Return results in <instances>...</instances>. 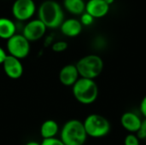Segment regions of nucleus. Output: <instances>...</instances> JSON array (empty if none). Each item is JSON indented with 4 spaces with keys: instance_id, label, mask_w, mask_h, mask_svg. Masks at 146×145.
<instances>
[{
    "instance_id": "nucleus-24",
    "label": "nucleus",
    "mask_w": 146,
    "mask_h": 145,
    "mask_svg": "<svg viewBox=\"0 0 146 145\" xmlns=\"http://www.w3.org/2000/svg\"><path fill=\"white\" fill-rule=\"evenodd\" d=\"M25 145H40V143H38L35 141H30V142L27 143Z\"/></svg>"
},
{
    "instance_id": "nucleus-11",
    "label": "nucleus",
    "mask_w": 146,
    "mask_h": 145,
    "mask_svg": "<svg viewBox=\"0 0 146 145\" xmlns=\"http://www.w3.org/2000/svg\"><path fill=\"white\" fill-rule=\"evenodd\" d=\"M58 78L62 85L65 86H73L80 77L75 64H68L62 68Z\"/></svg>"
},
{
    "instance_id": "nucleus-25",
    "label": "nucleus",
    "mask_w": 146,
    "mask_h": 145,
    "mask_svg": "<svg viewBox=\"0 0 146 145\" xmlns=\"http://www.w3.org/2000/svg\"><path fill=\"white\" fill-rule=\"evenodd\" d=\"M104 1H105L109 5H110L111 3H114V0H104Z\"/></svg>"
},
{
    "instance_id": "nucleus-10",
    "label": "nucleus",
    "mask_w": 146,
    "mask_h": 145,
    "mask_svg": "<svg viewBox=\"0 0 146 145\" xmlns=\"http://www.w3.org/2000/svg\"><path fill=\"white\" fill-rule=\"evenodd\" d=\"M142 119L136 113L132 111L125 112L121 117L122 127L129 133H137L142 125Z\"/></svg>"
},
{
    "instance_id": "nucleus-16",
    "label": "nucleus",
    "mask_w": 146,
    "mask_h": 145,
    "mask_svg": "<svg viewBox=\"0 0 146 145\" xmlns=\"http://www.w3.org/2000/svg\"><path fill=\"white\" fill-rule=\"evenodd\" d=\"M63 5L73 15H81L86 12V3L84 0H63Z\"/></svg>"
},
{
    "instance_id": "nucleus-9",
    "label": "nucleus",
    "mask_w": 146,
    "mask_h": 145,
    "mask_svg": "<svg viewBox=\"0 0 146 145\" xmlns=\"http://www.w3.org/2000/svg\"><path fill=\"white\" fill-rule=\"evenodd\" d=\"M2 66L6 76L11 79H18L23 74L24 68L21 60L12 56L8 55Z\"/></svg>"
},
{
    "instance_id": "nucleus-15",
    "label": "nucleus",
    "mask_w": 146,
    "mask_h": 145,
    "mask_svg": "<svg viewBox=\"0 0 146 145\" xmlns=\"http://www.w3.org/2000/svg\"><path fill=\"white\" fill-rule=\"evenodd\" d=\"M59 132V126L54 120H46L40 126V135L43 139L56 138Z\"/></svg>"
},
{
    "instance_id": "nucleus-21",
    "label": "nucleus",
    "mask_w": 146,
    "mask_h": 145,
    "mask_svg": "<svg viewBox=\"0 0 146 145\" xmlns=\"http://www.w3.org/2000/svg\"><path fill=\"white\" fill-rule=\"evenodd\" d=\"M139 140H146V119L143 120L139 131L136 133Z\"/></svg>"
},
{
    "instance_id": "nucleus-18",
    "label": "nucleus",
    "mask_w": 146,
    "mask_h": 145,
    "mask_svg": "<svg viewBox=\"0 0 146 145\" xmlns=\"http://www.w3.org/2000/svg\"><path fill=\"white\" fill-rule=\"evenodd\" d=\"M68 43L65 41H56L55 43L52 44L51 45V49L53 51L60 53V52H63L68 49Z\"/></svg>"
},
{
    "instance_id": "nucleus-19",
    "label": "nucleus",
    "mask_w": 146,
    "mask_h": 145,
    "mask_svg": "<svg viewBox=\"0 0 146 145\" xmlns=\"http://www.w3.org/2000/svg\"><path fill=\"white\" fill-rule=\"evenodd\" d=\"M94 19H95V18H93L91 15H89V14L86 13V12H84V13L81 15V16H80V23L82 24V26H91V25L94 22Z\"/></svg>"
},
{
    "instance_id": "nucleus-3",
    "label": "nucleus",
    "mask_w": 146,
    "mask_h": 145,
    "mask_svg": "<svg viewBox=\"0 0 146 145\" xmlns=\"http://www.w3.org/2000/svg\"><path fill=\"white\" fill-rule=\"evenodd\" d=\"M87 137L83 122L79 120H70L63 125L60 139L65 145H84Z\"/></svg>"
},
{
    "instance_id": "nucleus-23",
    "label": "nucleus",
    "mask_w": 146,
    "mask_h": 145,
    "mask_svg": "<svg viewBox=\"0 0 146 145\" xmlns=\"http://www.w3.org/2000/svg\"><path fill=\"white\" fill-rule=\"evenodd\" d=\"M7 56H8V54L6 53L5 50L3 49V48L0 46V65H3V63L4 60L6 59Z\"/></svg>"
},
{
    "instance_id": "nucleus-4",
    "label": "nucleus",
    "mask_w": 146,
    "mask_h": 145,
    "mask_svg": "<svg viewBox=\"0 0 146 145\" xmlns=\"http://www.w3.org/2000/svg\"><path fill=\"white\" fill-rule=\"evenodd\" d=\"M80 78L95 79L103 72L104 61L98 55H87L80 58L75 64Z\"/></svg>"
},
{
    "instance_id": "nucleus-7",
    "label": "nucleus",
    "mask_w": 146,
    "mask_h": 145,
    "mask_svg": "<svg viewBox=\"0 0 146 145\" xmlns=\"http://www.w3.org/2000/svg\"><path fill=\"white\" fill-rule=\"evenodd\" d=\"M35 11L36 5L33 0H15L12 5V14L20 21L30 20Z\"/></svg>"
},
{
    "instance_id": "nucleus-13",
    "label": "nucleus",
    "mask_w": 146,
    "mask_h": 145,
    "mask_svg": "<svg viewBox=\"0 0 146 145\" xmlns=\"http://www.w3.org/2000/svg\"><path fill=\"white\" fill-rule=\"evenodd\" d=\"M82 27L83 26L79 20L71 18L64 20L60 26V29L63 35L69 38H74L80 34L82 32Z\"/></svg>"
},
{
    "instance_id": "nucleus-17",
    "label": "nucleus",
    "mask_w": 146,
    "mask_h": 145,
    "mask_svg": "<svg viewBox=\"0 0 146 145\" xmlns=\"http://www.w3.org/2000/svg\"><path fill=\"white\" fill-rule=\"evenodd\" d=\"M124 145H140V140L135 133H129L125 137Z\"/></svg>"
},
{
    "instance_id": "nucleus-5",
    "label": "nucleus",
    "mask_w": 146,
    "mask_h": 145,
    "mask_svg": "<svg viewBox=\"0 0 146 145\" xmlns=\"http://www.w3.org/2000/svg\"><path fill=\"white\" fill-rule=\"evenodd\" d=\"M86 132L88 137L101 138L110 132V123L108 119L98 114H91L83 121Z\"/></svg>"
},
{
    "instance_id": "nucleus-14",
    "label": "nucleus",
    "mask_w": 146,
    "mask_h": 145,
    "mask_svg": "<svg viewBox=\"0 0 146 145\" xmlns=\"http://www.w3.org/2000/svg\"><path fill=\"white\" fill-rule=\"evenodd\" d=\"M16 33V25L6 17H0V38L8 40Z\"/></svg>"
},
{
    "instance_id": "nucleus-20",
    "label": "nucleus",
    "mask_w": 146,
    "mask_h": 145,
    "mask_svg": "<svg viewBox=\"0 0 146 145\" xmlns=\"http://www.w3.org/2000/svg\"><path fill=\"white\" fill-rule=\"evenodd\" d=\"M40 145H65L60 138H47L43 139L40 143Z\"/></svg>"
},
{
    "instance_id": "nucleus-8",
    "label": "nucleus",
    "mask_w": 146,
    "mask_h": 145,
    "mask_svg": "<svg viewBox=\"0 0 146 145\" xmlns=\"http://www.w3.org/2000/svg\"><path fill=\"white\" fill-rule=\"evenodd\" d=\"M47 30L45 25L39 20L35 19L28 21L23 27L22 35L29 41H38L44 37Z\"/></svg>"
},
{
    "instance_id": "nucleus-6",
    "label": "nucleus",
    "mask_w": 146,
    "mask_h": 145,
    "mask_svg": "<svg viewBox=\"0 0 146 145\" xmlns=\"http://www.w3.org/2000/svg\"><path fill=\"white\" fill-rule=\"evenodd\" d=\"M6 48L8 55L17 59H24L30 53V42L22 35L15 33L7 40Z\"/></svg>"
},
{
    "instance_id": "nucleus-1",
    "label": "nucleus",
    "mask_w": 146,
    "mask_h": 145,
    "mask_svg": "<svg viewBox=\"0 0 146 145\" xmlns=\"http://www.w3.org/2000/svg\"><path fill=\"white\" fill-rule=\"evenodd\" d=\"M38 18L47 28L60 27L64 21V14L61 5L54 0H46L41 3L38 10Z\"/></svg>"
},
{
    "instance_id": "nucleus-12",
    "label": "nucleus",
    "mask_w": 146,
    "mask_h": 145,
    "mask_svg": "<svg viewBox=\"0 0 146 145\" xmlns=\"http://www.w3.org/2000/svg\"><path fill=\"white\" fill-rule=\"evenodd\" d=\"M110 10V5L104 0H89L86 3V12L93 18L105 16Z\"/></svg>"
},
{
    "instance_id": "nucleus-2",
    "label": "nucleus",
    "mask_w": 146,
    "mask_h": 145,
    "mask_svg": "<svg viewBox=\"0 0 146 145\" xmlns=\"http://www.w3.org/2000/svg\"><path fill=\"white\" fill-rule=\"evenodd\" d=\"M74 97L81 104L90 105L98 97V86L94 79L80 78L72 86Z\"/></svg>"
},
{
    "instance_id": "nucleus-22",
    "label": "nucleus",
    "mask_w": 146,
    "mask_h": 145,
    "mask_svg": "<svg viewBox=\"0 0 146 145\" xmlns=\"http://www.w3.org/2000/svg\"><path fill=\"white\" fill-rule=\"evenodd\" d=\"M139 110H140L141 115L145 117V119H146V95L141 100V103L139 105Z\"/></svg>"
}]
</instances>
